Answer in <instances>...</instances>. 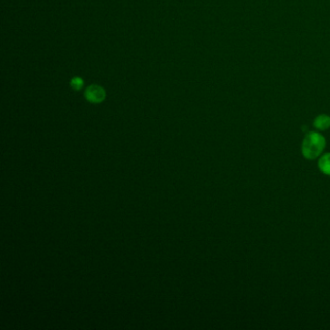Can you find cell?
<instances>
[{
	"label": "cell",
	"instance_id": "obj_2",
	"mask_svg": "<svg viewBox=\"0 0 330 330\" xmlns=\"http://www.w3.org/2000/svg\"><path fill=\"white\" fill-rule=\"evenodd\" d=\"M85 98L90 103L98 104L106 98V92L103 87L99 85H90L85 91Z\"/></svg>",
	"mask_w": 330,
	"mask_h": 330
},
{
	"label": "cell",
	"instance_id": "obj_4",
	"mask_svg": "<svg viewBox=\"0 0 330 330\" xmlns=\"http://www.w3.org/2000/svg\"><path fill=\"white\" fill-rule=\"evenodd\" d=\"M319 169L325 175H330V153L321 155L318 162Z\"/></svg>",
	"mask_w": 330,
	"mask_h": 330
},
{
	"label": "cell",
	"instance_id": "obj_3",
	"mask_svg": "<svg viewBox=\"0 0 330 330\" xmlns=\"http://www.w3.org/2000/svg\"><path fill=\"white\" fill-rule=\"evenodd\" d=\"M314 126L321 131H325L330 128V117L326 115H321L318 116L315 121Z\"/></svg>",
	"mask_w": 330,
	"mask_h": 330
},
{
	"label": "cell",
	"instance_id": "obj_5",
	"mask_svg": "<svg viewBox=\"0 0 330 330\" xmlns=\"http://www.w3.org/2000/svg\"><path fill=\"white\" fill-rule=\"evenodd\" d=\"M71 86L75 90H80L83 86V80L80 78H74L71 80Z\"/></svg>",
	"mask_w": 330,
	"mask_h": 330
},
{
	"label": "cell",
	"instance_id": "obj_1",
	"mask_svg": "<svg viewBox=\"0 0 330 330\" xmlns=\"http://www.w3.org/2000/svg\"><path fill=\"white\" fill-rule=\"evenodd\" d=\"M325 145L326 141L322 135L317 132H310L304 138L301 151L306 159L314 160L323 152Z\"/></svg>",
	"mask_w": 330,
	"mask_h": 330
}]
</instances>
